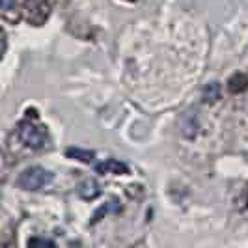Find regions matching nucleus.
<instances>
[{
  "label": "nucleus",
  "instance_id": "423d86ee",
  "mask_svg": "<svg viewBox=\"0 0 248 248\" xmlns=\"http://www.w3.org/2000/svg\"><path fill=\"white\" fill-rule=\"evenodd\" d=\"M67 157H71V159H77V161L90 164V162H93V159H95V153H93V151H88V149L69 148V149H67Z\"/></svg>",
  "mask_w": 248,
  "mask_h": 248
},
{
  "label": "nucleus",
  "instance_id": "7ed1b4c3",
  "mask_svg": "<svg viewBox=\"0 0 248 248\" xmlns=\"http://www.w3.org/2000/svg\"><path fill=\"white\" fill-rule=\"evenodd\" d=\"M95 170H97L99 174H114V175H122V174H127V172H129L127 164H125V162L116 161V159H107L105 162L97 164Z\"/></svg>",
  "mask_w": 248,
  "mask_h": 248
},
{
  "label": "nucleus",
  "instance_id": "39448f33",
  "mask_svg": "<svg viewBox=\"0 0 248 248\" xmlns=\"http://www.w3.org/2000/svg\"><path fill=\"white\" fill-rule=\"evenodd\" d=\"M228 90L232 93H243L245 90H248V77L243 73L233 75L230 80H228Z\"/></svg>",
  "mask_w": 248,
  "mask_h": 248
},
{
  "label": "nucleus",
  "instance_id": "f257e3e1",
  "mask_svg": "<svg viewBox=\"0 0 248 248\" xmlns=\"http://www.w3.org/2000/svg\"><path fill=\"white\" fill-rule=\"evenodd\" d=\"M17 137L25 144L26 148L30 149H41L49 144V133L45 127L36 125L32 122H21L17 127Z\"/></svg>",
  "mask_w": 248,
  "mask_h": 248
},
{
  "label": "nucleus",
  "instance_id": "1a4fd4ad",
  "mask_svg": "<svg viewBox=\"0 0 248 248\" xmlns=\"http://www.w3.org/2000/svg\"><path fill=\"white\" fill-rule=\"evenodd\" d=\"M36 245H39V247H54V243L52 241H49V239H30L28 241V247H36Z\"/></svg>",
  "mask_w": 248,
  "mask_h": 248
},
{
  "label": "nucleus",
  "instance_id": "6e6552de",
  "mask_svg": "<svg viewBox=\"0 0 248 248\" xmlns=\"http://www.w3.org/2000/svg\"><path fill=\"white\" fill-rule=\"evenodd\" d=\"M120 209H122V207H120V203H118V202H110L108 205L101 207L99 211L93 215V222H97V220H99L101 215H107V213H110V211H120Z\"/></svg>",
  "mask_w": 248,
  "mask_h": 248
},
{
  "label": "nucleus",
  "instance_id": "9d476101",
  "mask_svg": "<svg viewBox=\"0 0 248 248\" xmlns=\"http://www.w3.org/2000/svg\"><path fill=\"white\" fill-rule=\"evenodd\" d=\"M13 6H15V0H2V10L4 12H10Z\"/></svg>",
  "mask_w": 248,
  "mask_h": 248
},
{
  "label": "nucleus",
  "instance_id": "f03ea898",
  "mask_svg": "<svg viewBox=\"0 0 248 248\" xmlns=\"http://www.w3.org/2000/svg\"><path fill=\"white\" fill-rule=\"evenodd\" d=\"M54 179L52 172L41 168V166H32V168H26L23 174L19 175L17 179V185L25 190H41L43 186H47Z\"/></svg>",
  "mask_w": 248,
  "mask_h": 248
},
{
  "label": "nucleus",
  "instance_id": "20e7f679",
  "mask_svg": "<svg viewBox=\"0 0 248 248\" xmlns=\"http://www.w3.org/2000/svg\"><path fill=\"white\" fill-rule=\"evenodd\" d=\"M78 194L84 200H95L101 194V186L95 179H86L78 186Z\"/></svg>",
  "mask_w": 248,
  "mask_h": 248
},
{
  "label": "nucleus",
  "instance_id": "0eeeda50",
  "mask_svg": "<svg viewBox=\"0 0 248 248\" xmlns=\"http://www.w3.org/2000/svg\"><path fill=\"white\" fill-rule=\"evenodd\" d=\"M218 97H220V84L218 82H211L203 88V93H202L203 103H215Z\"/></svg>",
  "mask_w": 248,
  "mask_h": 248
}]
</instances>
